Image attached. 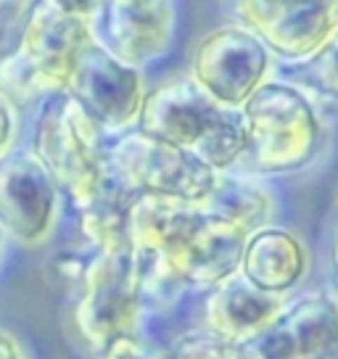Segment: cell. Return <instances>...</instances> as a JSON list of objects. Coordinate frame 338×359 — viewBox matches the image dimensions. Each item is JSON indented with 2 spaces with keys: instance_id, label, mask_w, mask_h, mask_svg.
Listing matches in <instances>:
<instances>
[{
  "instance_id": "6da1fadb",
  "label": "cell",
  "mask_w": 338,
  "mask_h": 359,
  "mask_svg": "<svg viewBox=\"0 0 338 359\" xmlns=\"http://www.w3.org/2000/svg\"><path fill=\"white\" fill-rule=\"evenodd\" d=\"M251 233L206 203L164 196H137L130 212V243L140 269L164 285H219L241 269Z\"/></svg>"
},
{
  "instance_id": "7a4b0ae2",
  "label": "cell",
  "mask_w": 338,
  "mask_h": 359,
  "mask_svg": "<svg viewBox=\"0 0 338 359\" xmlns=\"http://www.w3.org/2000/svg\"><path fill=\"white\" fill-rule=\"evenodd\" d=\"M137 130L201 156L217 172L230 169L246 154L241 109L209 98L191 77H175L146 90Z\"/></svg>"
},
{
  "instance_id": "3957f363",
  "label": "cell",
  "mask_w": 338,
  "mask_h": 359,
  "mask_svg": "<svg viewBox=\"0 0 338 359\" xmlns=\"http://www.w3.org/2000/svg\"><path fill=\"white\" fill-rule=\"evenodd\" d=\"M143 269L133 243L98 248L85 269V291L74 309V320L79 336L101 359H143Z\"/></svg>"
},
{
  "instance_id": "277c9868",
  "label": "cell",
  "mask_w": 338,
  "mask_h": 359,
  "mask_svg": "<svg viewBox=\"0 0 338 359\" xmlns=\"http://www.w3.org/2000/svg\"><path fill=\"white\" fill-rule=\"evenodd\" d=\"M93 40L88 16L64 11L53 0H37L16 53L0 61V90L13 106L64 93L79 56Z\"/></svg>"
},
{
  "instance_id": "5b68a950",
  "label": "cell",
  "mask_w": 338,
  "mask_h": 359,
  "mask_svg": "<svg viewBox=\"0 0 338 359\" xmlns=\"http://www.w3.org/2000/svg\"><path fill=\"white\" fill-rule=\"evenodd\" d=\"M34 156L77 209L95 198L116 175L103 130L69 93L48 95L34 124Z\"/></svg>"
},
{
  "instance_id": "8992f818",
  "label": "cell",
  "mask_w": 338,
  "mask_h": 359,
  "mask_svg": "<svg viewBox=\"0 0 338 359\" xmlns=\"http://www.w3.org/2000/svg\"><path fill=\"white\" fill-rule=\"evenodd\" d=\"M248 167L259 175H288L315 158L320 119L302 90L262 82L243 106Z\"/></svg>"
},
{
  "instance_id": "52a82bcc",
  "label": "cell",
  "mask_w": 338,
  "mask_h": 359,
  "mask_svg": "<svg viewBox=\"0 0 338 359\" xmlns=\"http://www.w3.org/2000/svg\"><path fill=\"white\" fill-rule=\"evenodd\" d=\"M114 169L137 196H164L188 203H203L217 185V172L201 156L154 135H122L109 148Z\"/></svg>"
},
{
  "instance_id": "ba28073f",
  "label": "cell",
  "mask_w": 338,
  "mask_h": 359,
  "mask_svg": "<svg viewBox=\"0 0 338 359\" xmlns=\"http://www.w3.org/2000/svg\"><path fill=\"white\" fill-rule=\"evenodd\" d=\"M270 48L246 27H219L203 34L191 56L188 77L227 109H241L267 82Z\"/></svg>"
},
{
  "instance_id": "9c48e42d",
  "label": "cell",
  "mask_w": 338,
  "mask_h": 359,
  "mask_svg": "<svg viewBox=\"0 0 338 359\" xmlns=\"http://www.w3.org/2000/svg\"><path fill=\"white\" fill-rule=\"evenodd\" d=\"M61 188L34 154L0 156V230L24 246L46 243L58 222Z\"/></svg>"
},
{
  "instance_id": "30bf717a",
  "label": "cell",
  "mask_w": 338,
  "mask_h": 359,
  "mask_svg": "<svg viewBox=\"0 0 338 359\" xmlns=\"http://www.w3.org/2000/svg\"><path fill=\"white\" fill-rule=\"evenodd\" d=\"M64 93L88 111L103 133H119L127 124L137 122L146 85L140 69L124 64L93 40L79 56Z\"/></svg>"
},
{
  "instance_id": "8fae6325",
  "label": "cell",
  "mask_w": 338,
  "mask_h": 359,
  "mask_svg": "<svg viewBox=\"0 0 338 359\" xmlns=\"http://www.w3.org/2000/svg\"><path fill=\"white\" fill-rule=\"evenodd\" d=\"M246 29L285 61H304L338 29V0H236Z\"/></svg>"
},
{
  "instance_id": "7c38bea8",
  "label": "cell",
  "mask_w": 338,
  "mask_h": 359,
  "mask_svg": "<svg viewBox=\"0 0 338 359\" xmlns=\"http://www.w3.org/2000/svg\"><path fill=\"white\" fill-rule=\"evenodd\" d=\"M251 359H338V302L309 293L246 341Z\"/></svg>"
},
{
  "instance_id": "4fadbf2b",
  "label": "cell",
  "mask_w": 338,
  "mask_h": 359,
  "mask_svg": "<svg viewBox=\"0 0 338 359\" xmlns=\"http://www.w3.org/2000/svg\"><path fill=\"white\" fill-rule=\"evenodd\" d=\"M93 37L122 58L130 67H146L164 56L175 34V6H127V3H98L93 13Z\"/></svg>"
},
{
  "instance_id": "5bb4252c",
  "label": "cell",
  "mask_w": 338,
  "mask_h": 359,
  "mask_svg": "<svg viewBox=\"0 0 338 359\" xmlns=\"http://www.w3.org/2000/svg\"><path fill=\"white\" fill-rule=\"evenodd\" d=\"M283 299L248 283L241 272L215 285L206 299V325L219 336L246 344L275 323L283 312Z\"/></svg>"
},
{
  "instance_id": "9a60e30c",
  "label": "cell",
  "mask_w": 338,
  "mask_h": 359,
  "mask_svg": "<svg viewBox=\"0 0 338 359\" xmlns=\"http://www.w3.org/2000/svg\"><path fill=\"white\" fill-rule=\"evenodd\" d=\"M238 272L262 291L283 296L304 278L306 248L288 230L262 224L246 238Z\"/></svg>"
},
{
  "instance_id": "2e32d148",
  "label": "cell",
  "mask_w": 338,
  "mask_h": 359,
  "mask_svg": "<svg viewBox=\"0 0 338 359\" xmlns=\"http://www.w3.org/2000/svg\"><path fill=\"white\" fill-rule=\"evenodd\" d=\"M203 203L209 209L230 217V219L243 222L251 230L262 227L272 214L270 196L262 191L257 182H251L246 177H225V175H219L215 191Z\"/></svg>"
},
{
  "instance_id": "e0dca14e",
  "label": "cell",
  "mask_w": 338,
  "mask_h": 359,
  "mask_svg": "<svg viewBox=\"0 0 338 359\" xmlns=\"http://www.w3.org/2000/svg\"><path fill=\"white\" fill-rule=\"evenodd\" d=\"M169 359H251L246 344L233 341L215 330H188L182 333L172 348Z\"/></svg>"
},
{
  "instance_id": "ac0fdd59",
  "label": "cell",
  "mask_w": 338,
  "mask_h": 359,
  "mask_svg": "<svg viewBox=\"0 0 338 359\" xmlns=\"http://www.w3.org/2000/svg\"><path fill=\"white\" fill-rule=\"evenodd\" d=\"M304 61L302 79L323 98L338 101V29Z\"/></svg>"
},
{
  "instance_id": "d6986e66",
  "label": "cell",
  "mask_w": 338,
  "mask_h": 359,
  "mask_svg": "<svg viewBox=\"0 0 338 359\" xmlns=\"http://www.w3.org/2000/svg\"><path fill=\"white\" fill-rule=\"evenodd\" d=\"M16 130H19V122H16V106H13L11 98L0 90V156L8 154V151L13 148Z\"/></svg>"
},
{
  "instance_id": "ffe728a7",
  "label": "cell",
  "mask_w": 338,
  "mask_h": 359,
  "mask_svg": "<svg viewBox=\"0 0 338 359\" xmlns=\"http://www.w3.org/2000/svg\"><path fill=\"white\" fill-rule=\"evenodd\" d=\"M53 3L61 6L64 11H72V13H79V16L93 19V13H95V8H98L101 0H53Z\"/></svg>"
},
{
  "instance_id": "44dd1931",
  "label": "cell",
  "mask_w": 338,
  "mask_h": 359,
  "mask_svg": "<svg viewBox=\"0 0 338 359\" xmlns=\"http://www.w3.org/2000/svg\"><path fill=\"white\" fill-rule=\"evenodd\" d=\"M0 359H27L22 344L6 330H0Z\"/></svg>"
},
{
  "instance_id": "7402d4cb",
  "label": "cell",
  "mask_w": 338,
  "mask_h": 359,
  "mask_svg": "<svg viewBox=\"0 0 338 359\" xmlns=\"http://www.w3.org/2000/svg\"><path fill=\"white\" fill-rule=\"evenodd\" d=\"M27 3L29 0H0V19L3 22H13L27 8Z\"/></svg>"
},
{
  "instance_id": "603a6c76",
  "label": "cell",
  "mask_w": 338,
  "mask_h": 359,
  "mask_svg": "<svg viewBox=\"0 0 338 359\" xmlns=\"http://www.w3.org/2000/svg\"><path fill=\"white\" fill-rule=\"evenodd\" d=\"M101 3H127V6H151V3H169V0H101Z\"/></svg>"
},
{
  "instance_id": "cb8c5ba5",
  "label": "cell",
  "mask_w": 338,
  "mask_h": 359,
  "mask_svg": "<svg viewBox=\"0 0 338 359\" xmlns=\"http://www.w3.org/2000/svg\"><path fill=\"white\" fill-rule=\"evenodd\" d=\"M336 269H338V238H336Z\"/></svg>"
},
{
  "instance_id": "d4e9b609",
  "label": "cell",
  "mask_w": 338,
  "mask_h": 359,
  "mask_svg": "<svg viewBox=\"0 0 338 359\" xmlns=\"http://www.w3.org/2000/svg\"><path fill=\"white\" fill-rule=\"evenodd\" d=\"M0 243H3V230H0Z\"/></svg>"
}]
</instances>
